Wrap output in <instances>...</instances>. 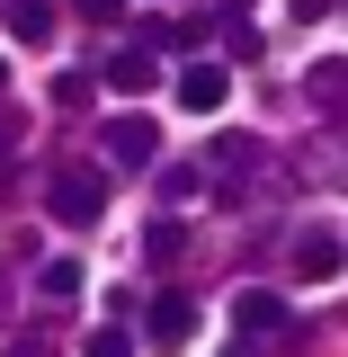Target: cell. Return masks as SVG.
Returning a JSON list of instances; mask_svg holds the SVG:
<instances>
[{
  "label": "cell",
  "mask_w": 348,
  "mask_h": 357,
  "mask_svg": "<svg viewBox=\"0 0 348 357\" xmlns=\"http://www.w3.org/2000/svg\"><path fill=\"white\" fill-rule=\"evenodd\" d=\"M232 321H241V340H232L223 357H268V340H295V331H304L277 286H241V295H232Z\"/></svg>",
  "instance_id": "cell-1"
},
{
  "label": "cell",
  "mask_w": 348,
  "mask_h": 357,
  "mask_svg": "<svg viewBox=\"0 0 348 357\" xmlns=\"http://www.w3.org/2000/svg\"><path fill=\"white\" fill-rule=\"evenodd\" d=\"M45 215L63 223V232H89V223L107 215V178L98 170H54L45 178Z\"/></svg>",
  "instance_id": "cell-2"
},
{
  "label": "cell",
  "mask_w": 348,
  "mask_h": 357,
  "mask_svg": "<svg viewBox=\"0 0 348 357\" xmlns=\"http://www.w3.org/2000/svg\"><path fill=\"white\" fill-rule=\"evenodd\" d=\"M107 161L116 170H152L161 161V126L152 116H107Z\"/></svg>",
  "instance_id": "cell-3"
},
{
  "label": "cell",
  "mask_w": 348,
  "mask_h": 357,
  "mask_svg": "<svg viewBox=\"0 0 348 357\" xmlns=\"http://www.w3.org/2000/svg\"><path fill=\"white\" fill-rule=\"evenodd\" d=\"M143 340L152 349H179V340H197V295H152V312H143Z\"/></svg>",
  "instance_id": "cell-4"
},
{
  "label": "cell",
  "mask_w": 348,
  "mask_h": 357,
  "mask_svg": "<svg viewBox=\"0 0 348 357\" xmlns=\"http://www.w3.org/2000/svg\"><path fill=\"white\" fill-rule=\"evenodd\" d=\"M179 107H197V116H215L223 98H232V72H223V63H179Z\"/></svg>",
  "instance_id": "cell-5"
},
{
  "label": "cell",
  "mask_w": 348,
  "mask_h": 357,
  "mask_svg": "<svg viewBox=\"0 0 348 357\" xmlns=\"http://www.w3.org/2000/svg\"><path fill=\"white\" fill-rule=\"evenodd\" d=\"M295 277H304V286H331V277H340V232H331V223L295 232Z\"/></svg>",
  "instance_id": "cell-6"
},
{
  "label": "cell",
  "mask_w": 348,
  "mask_h": 357,
  "mask_svg": "<svg viewBox=\"0 0 348 357\" xmlns=\"http://www.w3.org/2000/svg\"><path fill=\"white\" fill-rule=\"evenodd\" d=\"M98 81L126 89V98H143V89H161V54H134V45H126V54H107V72H98Z\"/></svg>",
  "instance_id": "cell-7"
},
{
  "label": "cell",
  "mask_w": 348,
  "mask_h": 357,
  "mask_svg": "<svg viewBox=\"0 0 348 357\" xmlns=\"http://www.w3.org/2000/svg\"><path fill=\"white\" fill-rule=\"evenodd\" d=\"M9 36H18V45H45V36H54V9H45V0H9Z\"/></svg>",
  "instance_id": "cell-8"
},
{
  "label": "cell",
  "mask_w": 348,
  "mask_h": 357,
  "mask_svg": "<svg viewBox=\"0 0 348 357\" xmlns=\"http://www.w3.org/2000/svg\"><path fill=\"white\" fill-rule=\"evenodd\" d=\"M259 134H215V170H259Z\"/></svg>",
  "instance_id": "cell-9"
},
{
  "label": "cell",
  "mask_w": 348,
  "mask_h": 357,
  "mask_svg": "<svg viewBox=\"0 0 348 357\" xmlns=\"http://www.w3.org/2000/svg\"><path fill=\"white\" fill-rule=\"evenodd\" d=\"M312 107H340V89H348V63H312Z\"/></svg>",
  "instance_id": "cell-10"
},
{
  "label": "cell",
  "mask_w": 348,
  "mask_h": 357,
  "mask_svg": "<svg viewBox=\"0 0 348 357\" xmlns=\"http://www.w3.org/2000/svg\"><path fill=\"white\" fill-rule=\"evenodd\" d=\"M197 188H206V161H170V170H161V197H170V206L197 197Z\"/></svg>",
  "instance_id": "cell-11"
},
{
  "label": "cell",
  "mask_w": 348,
  "mask_h": 357,
  "mask_svg": "<svg viewBox=\"0 0 348 357\" xmlns=\"http://www.w3.org/2000/svg\"><path fill=\"white\" fill-rule=\"evenodd\" d=\"M143 250H152V268H170L179 250H188V232H179V223H152V232H143Z\"/></svg>",
  "instance_id": "cell-12"
},
{
  "label": "cell",
  "mask_w": 348,
  "mask_h": 357,
  "mask_svg": "<svg viewBox=\"0 0 348 357\" xmlns=\"http://www.w3.org/2000/svg\"><path fill=\"white\" fill-rule=\"evenodd\" d=\"M36 286H45V295H54V304H72V295H81V268H72V259H54V268H45V277H36Z\"/></svg>",
  "instance_id": "cell-13"
},
{
  "label": "cell",
  "mask_w": 348,
  "mask_h": 357,
  "mask_svg": "<svg viewBox=\"0 0 348 357\" xmlns=\"http://www.w3.org/2000/svg\"><path fill=\"white\" fill-rule=\"evenodd\" d=\"M89 98H98L89 72H63V81H54V107H89Z\"/></svg>",
  "instance_id": "cell-14"
},
{
  "label": "cell",
  "mask_w": 348,
  "mask_h": 357,
  "mask_svg": "<svg viewBox=\"0 0 348 357\" xmlns=\"http://www.w3.org/2000/svg\"><path fill=\"white\" fill-rule=\"evenodd\" d=\"M81 357H134V340H126V331H89V349Z\"/></svg>",
  "instance_id": "cell-15"
},
{
  "label": "cell",
  "mask_w": 348,
  "mask_h": 357,
  "mask_svg": "<svg viewBox=\"0 0 348 357\" xmlns=\"http://www.w3.org/2000/svg\"><path fill=\"white\" fill-rule=\"evenodd\" d=\"M72 9H81V18H116V0H72Z\"/></svg>",
  "instance_id": "cell-16"
},
{
  "label": "cell",
  "mask_w": 348,
  "mask_h": 357,
  "mask_svg": "<svg viewBox=\"0 0 348 357\" xmlns=\"http://www.w3.org/2000/svg\"><path fill=\"white\" fill-rule=\"evenodd\" d=\"M0 81H9V72H0Z\"/></svg>",
  "instance_id": "cell-17"
}]
</instances>
